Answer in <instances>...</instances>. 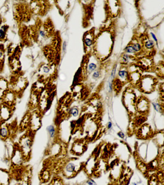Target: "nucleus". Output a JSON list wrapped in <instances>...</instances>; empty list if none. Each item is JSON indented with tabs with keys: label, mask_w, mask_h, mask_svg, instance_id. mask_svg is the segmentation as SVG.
<instances>
[{
	"label": "nucleus",
	"mask_w": 164,
	"mask_h": 185,
	"mask_svg": "<svg viewBox=\"0 0 164 185\" xmlns=\"http://www.w3.org/2000/svg\"><path fill=\"white\" fill-rule=\"evenodd\" d=\"M32 137L29 134L23 136L20 140V149L24 158H29L31 150Z\"/></svg>",
	"instance_id": "obj_1"
},
{
	"label": "nucleus",
	"mask_w": 164,
	"mask_h": 185,
	"mask_svg": "<svg viewBox=\"0 0 164 185\" xmlns=\"http://www.w3.org/2000/svg\"><path fill=\"white\" fill-rule=\"evenodd\" d=\"M41 124L40 116L37 114L30 117L29 126L31 128V131L35 132L40 128Z\"/></svg>",
	"instance_id": "obj_2"
},
{
	"label": "nucleus",
	"mask_w": 164,
	"mask_h": 185,
	"mask_svg": "<svg viewBox=\"0 0 164 185\" xmlns=\"http://www.w3.org/2000/svg\"><path fill=\"white\" fill-rule=\"evenodd\" d=\"M25 159L21 151L20 150H15V153L14 154L12 158V162L13 164L17 166H19L23 163V160Z\"/></svg>",
	"instance_id": "obj_3"
},
{
	"label": "nucleus",
	"mask_w": 164,
	"mask_h": 185,
	"mask_svg": "<svg viewBox=\"0 0 164 185\" xmlns=\"http://www.w3.org/2000/svg\"><path fill=\"white\" fill-rule=\"evenodd\" d=\"M11 115V112L10 110V109L8 108L7 106H3L1 109L0 112V116L1 118V120L3 122H5V121L9 119Z\"/></svg>",
	"instance_id": "obj_4"
},
{
	"label": "nucleus",
	"mask_w": 164,
	"mask_h": 185,
	"mask_svg": "<svg viewBox=\"0 0 164 185\" xmlns=\"http://www.w3.org/2000/svg\"><path fill=\"white\" fill-rule=\"evenodd\" d=\"M10 176L6 171L0 170V185H9Z\"/></svg>",
	"instance_id": "obj_5"
},
{
	"label": "nucleus",
	"mask_w": 164,
	"mask_h": 185,
	"mask_svg": "<svg viewBox=\"0 0 164 185\" xmlns=\"http://www.w3.org/2000/svg\"><path fill=\"white\" fill-rule=\"evenodd\" d=\"M3 123L0 126V137L3 139H7L9 137V128L5 124V122Z\"/></svg>",
	"instance_id": "obj_6"
},
{
	"label": "nucleus",
	"mask_w": 164,
	"mask_h": 185,
	"mask_svg": "<svg viewBox=\"0 0 164 185\" xmlns=\"http://www.w3.org/2000/svg\"><path fill=\"white\" fill-rule=\"evenodd\" d=\"M75 172V166L73 163H69L64 168V174L67 177H70Z\"/></svg>",
	"instance_id": "obj_7"
},
{
	"label": "nucleus",
	"mask_w": 164,
	"mask_h": 185,
	"mask_svg": "<svg viewBox=\"0 0 164 185\" xmlns=\"http://www.w3.org/2000/svg\"><path fill=\"white\" fill-rule=\"evenodd\" d=\"M30 117L26 116L24 118V119H23L22 121L21 124V128H22L23 129H25V128H27V126H28L29 125V122H30Z\"/></svg>",
	"instance_id": "obj_8"
},
{
	"label": "nucleus",
	"mask_w": 164,
	"mask_h": 185,
	"mask_svg": "<svg viewBox=\"0 0 164 185\" xmlns=\"http://www.w3.org/2000/svg\"><path fill=\"white\" fill-rule=\"evenodd\" d=\"M47 131L49 134L51 138H53L56 134V130L54 126H50L47 127Z\"/></svg>",
	"instance_id": "obj_9"
},
{
	"label": "nucleus",
	"mask_w": 164,
	"mask_h": 185,
	"mask_svg": "<svg viewBox=\"0 0 164 185\" xmlns=\"http://www.w3.org/2000/svg\"><path fill=\"white\" fill-rule=\"evenodd\" d=\"M49 185H63L62 180L59 178H55L52 180Z\"/></svg>",
	"instance_id": "obj_10"
},
{
	"label": "nucleus",
	"mask_w": 164,
	"mask_h": 185,
	"mask_svg": "<svg viewBox=\"0 0 164 185\" xmlns=\"http://www.w3.org/2000/svg\"><path fill=\"white\" fill-rule=\"evenodd\" d=\"M141 136H144V137H146L148 136L147 134L150 132V128L149 127H147L146 126H143V128L141 129Z\"/></svg>",
	"instance_id": "obj_11"
},
{
	"label": "nucleus",
	"mask_w": 164,
	"mask_h": 185,
	"mask_svg": "<svg viewBox=\"0 0 164 185\" xmlns=\"http://www.w3.org/2000/svg\"><path fill=\"white\" fill-rule=\"evenodd\" d=\"M43 173V175H42V180L45 182L47 181L49 179V172L47 171L44 172Z\"/></svg>",
	"instance_id": "obj_12"
},
{
	"label": "nucleus",
	"mask_w": 164,
	"mask_h": 185,
	"mask_svg": "<svg viewBox=\"0 0 164 185\" xmlns=\"http://www.w3.org/2000/svg\"><path fill=\"white\" fill-rule=\"evenodd\" d=\"M71 113L73 116H77L78 114V109H76V108L72 109V110H71Z\"/></svg>",
	"instance_id": "obj_13"
},
{
	"label": "nucleus",
	"mask_w": 164,
	"mask_h": 185,
	"mask_svg": "<svg viewBox=\"0 0 164 185\" xmlns=\"http://www.w3.org/2000/svg\"><path fill=\"white\" fill-rule=\"evenodd\" d=\"M154 45V43L152 41H149L148 42H146V43L145 44L146 47L148 48H151L153 47Z\"/></svg>",
	"instance_id": "obj_14"
},
{
	"label": "nucleus",
	"mask_w": 164,
	"mask_h": 185,
	"mask_svg": "<svg viewBox=\"0 0 164 185\" xmlns=\"http://www.w3.org/2000/svg\"><path fill=\"white\" fill-rule=\"evenodd\" d=\"M127 72L125 71H120L119 72V75L122 78H124L126 76Z\"/></svg>",
	"instance_id": "obj_15"
},
{
	"label": "nucleus",
	"mask_w": 164,
	"mask_h": 185,
	"mask_svg": "<svg viewBox=\"0 0 164 185\" xmlns=\"http://www.w3.org/2000/svg\"><path fill=\"white\" fill-rule=\"evenodd\" d=\"M133 47V49H134V51H139L141 49L140 46L139 44H138V43L134 45Z\"/></svg>",
	"instance_id": "obj_16"
},
{
	"label": "nucleus",
	"mask_w": 164,
	"mask_h": 185,
	"mask_svg": "<svg viewBox=\"0 0 164 185\" xmlns=\"http://www.w3.org/2000/svg\"><path fill=\"white\" fill-rule=\"evenodd\" d=\"M126 51L128 52V53H133L135 51H134L133 46H129L127 48Z\"/></svg>",
	"instance_id": "obj_17"
},
{
	"label": "nucleus",
	"mask_w": 164,
	"mask_h": 185,
	"mask_svg": "<svg viewBox=\"0 0 164 185\" xmlns=\"http://www.w3.org/2000/svg\"><path fill=\"white\" fill-rule=\"evenodd\" d=\"M18 185H29V184L27 180H22Z\"/></svg>",
	"instance_id": "obj_18"
},
{
	"label": "nucleus",
	"mask_w": 164,
	"mask_h": 185,
	"mask_svg": "<svg viewBox=\"0 0 164 185\" xmlns=\"http://www.w3.org/2000/svg\"><path fill=\"white\" fill-rule=\"evenodd\" d=\"M153 105H154V109H155V110H157V111L158 112L160 111L161 108L160 106H159V105H158V104H154V103Z\"/></svg>",
	"instance_id": "obj_19"
},
{
	"label": "nucleus",
	"mask_w": 164,
	"mask_h": 185,
	"mask_svg": "<svg viewBox=\"0 0 164 185\" xmlns=\"http://www.w3.org/2000/svg\"><path fill=\"white\" fill-rule=\"evenodd\" d=\"M87 183L89 185H97L96 183L94 181V180L92 179H90L87 181Z\"/></svg>",
	"instance_id": "obj_20"
},
{
	"label": "nucleus",
	"mask_w": 164,
	"mask_h": 185,
	"mask_svg": "<svg viewBox=\"0 0 164 185\" xmlns=\"http://www.w3.org/2000/svg\"><path fill=\"white\" fill-rule=\"evenodd\" d=\"M85 43H86L87 46H90L92 45V41H91V40L89 39H86L85 40Z\"/></svg>",
	"instance_id": "obj_21"
},
{
	"label": "nucleus",
	"mask_w": 164,
	"mask_h": 185,
	"mask_svg": "<svg viewBox=\"0 0 164 185\" xmlns=\"http://www.w3.org/2000/svg\"><path fill=\"white\" fill-rule=\"evenodd\" d=\"M96 65L94 64H90V66H89V69L90 70H94L95 68H96Z\"/></svg>",
	"instance_id": "obj_22"
},
{
	"label": "nucleus",
	"mask_w": 164,
	"mask_h": 185,
	"mask_svg": "<svg viewBox=\"0 0 164 185\" xmlns=\"http://www.w3.org/2000/svg\"><path fill=\"white\" fill-rule=\"evenodd\" d=\"M118 135H119V137L122 138H124V137H125V135H124L123 133L122 132H119V133H118Z\"/></svg>",
	"instance_id": "obj_23"
},
{
	"label": "nucleus",
	"mask_w": 164,
	"mask_h": 185,
	"mask_svg": "<svg viewBox=\"0 0 164 185\" xmlns=\"http://www.w3.org/2000/svg\"><path fill=\"white\" fill-rule=\"evenodd\" d=\"M128 59H129L128 56L127 55H125L123 57V60H124V62H127V61H128Z\"/></svg>",
	"instance_id": "obj_24"
},
{
	"label": "nucleus",
	"mask_w": 164,
	"mask_h": 185,
	"mask_svg": "<svg viewBox=\"0 0 164 185\" xmlns=\"http://www.w3.org/2000/svg\"><path fill=\"white\" fill-rule=\"evenodd\" d=\"M99 76V74L98 72H95L94 74V77H98Z\"/></svg>",
	"instance_id": "obj_25"
},
{
	"label": "nucleus",
	"mask_w": 164,
	"mask_h": 185,
	"mask_svg": "<svg viewBox=\"0 0 164 185\" xmlns=\"http://www.w3.org/2000/svg\"><path fill=\"white\" fill-rule=\"evenodd\" d=\"M151 34L152 35V36H153V38H154V39L155 40V41H157V38H156V37H155V36L154 35V34H153V33H152Z\"/></svg>",
	"instance_id": "obj_26"
},
{
	"label": "nucleus",
	"mask_w": 164,
	"mask_h": 185,
	"mask_svg": "<svg viewBox=\"0 0 164 185\" xmlns=\"http://www.w3.org/2000/svg\"><path fill=\"white\" fill-rule=\"evenodd\" d=\"M112 126V123H111V122H109L108 123V128H110Z\"/></svg>",
	"instance_id": "obj_27"
}]
</instances>
